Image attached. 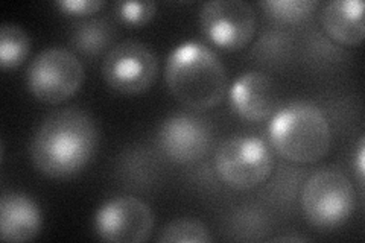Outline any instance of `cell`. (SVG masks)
<instances>
[{"instance_id":"1","label":"cell","mask_w":365,"mask_h":243,"mask_svg":"<svg viewBox=\"0 0 365 243\" xmlns=\"http://www.w3.org/2000/svg\"><path fill=\"white\" fill-rule=\"evenodd\" d=\"M99 131L90 113L67 107L51 113L31 142L32 163L49 178H67L81 172L93 158Z\"/></svg>"},{"instance_id":"2","label":"cell","mask_w":365,"mask_h":243,"mask_svg":"<svg viewBox=\"0 0 365 243\" xmlns=\"http://www.w3.org/2000/svg\"><path fill=\"white\" fill-rule=\"evenodd\" d=\"M165 79L174 98L195 111L218 105L228 86L221 58L200 41H186L169 53Z\"/></svg>"},{"instance_id":"3","label":"cell","mask_w":365,"mask_h":243,"mask_svg":"<svg viewBox=\"0 0 365 243\" xmlns=\"http://www.w3.org/2000/svg\"><path fill=\"white\" fill-rule=\"evenodd\" d=\"M269 143L291 163L311 165L332 146V128L323 110L311 102H292L279 108L269 122Z\"/></svg>"},{"instance_id":"4","label":"cell","mask_w":365,"mask_h":243,"mask_svg":"<svg viewBox=\"0 0 365 243\" xmlns=\"http://www.w3.org/2000/svg\"><path fill=\"white\" fill-rule=\"evenodd\" d=\"M302 210L312 227L336 228L355 210V189L336 169H319L306 180L300 193Z\"/></svg>"},{"instance_id":"5","label":"cell","mask_w":365,"mask_h":243,"mask_svg":"<svg viewBox=\"0 0 365 243\" xmlns=\"http://www.w3.org/2000/svg\"><path fill=\"white\" fill-rule=\"evenodd\" d=\"M274 152L264 138L239 135L225 140L215 155V169L228 187L255 189L274 169Z\"/></svg>"},{"instance_id":"6","label":"cell","mask_w":365,"mask_h":243,"mask_svg":"<svg viewBox=\"0 0 365 243\" xmlns=\"http://www.w3.org/2000/svg\"><path fill=\"white\" fill-rule=\"evenodd\" d=\"M84 67L79 58L64 48L41 51L31 61L26 84L32 96L40 102L56 105L72 98L81 88Z\"/></svg>"},{"instance_id":"7","label":"cell","mask_w":365,"mask_h":243,"mask_svg":"<svg viewBox=\"0 0 365 243\" xmlns=\"http://www.w3.org/2000/svg\"><path fill=\"white\" fill-rule=\"evenodd\" d=\"M158 73L154 51L139 41H122L107 52L102 63L106 83L122 95H139L150 88Z\"/></svg>"},{"instance_id":"8","label":"cell","mask_w":365,"mask_h":243,"mask_svg":"<svg viewBox=\"0 0 365 243\" xmlns=\"http://www.w3.org/2000/svg\"><path fill=\"white\" fill-rule=\"evenodd\" d=\"M256 13L242 0H212L200 11V26L216 48L239 51L250 43L256 32Z\"/></svg>"},{"instance_id":"9","label":"cell","mask_w":365,"mask_h":243,"mask_svg":"<svg viewBox=\"0 0 365 243\" xmlns=\"http://www.w3.org/2000/svg\"><path fill=\"white\" fill-rule=\"evenodd\" d=\"M154 229L151 207L134 196H118L99 207L95 216L96 234L106 242L140 243Z\"/></svg>"},{"instance_id":"10","label":"cell","mask_w":365,"mask_h":243,"mask_svg":"<svg viewBox=\"0 0 365 243\" xmlns=\"http://www.w3.org/2000/svg\"><path fill=\"white\" fill-rule=\"evenodd\" d=\"M157 142L162 152L178 165L200 161L213 143L207 120L192 113H177L160 125Z\"/></svg>"},{"instance_id":"11","label":"cell","mask_w":365,"mask_h":243,"mask_svg":"<svg viewBox=\"0 0 365 243\" xmlns=\"http://www.w3.org/2000/svg\"><path fill=\"white\" fill-rule=\"evenodd\" d=\"M233 110L248 122H264L279 110V90L262 72L250 71L239 76L230 88Z\"/></svg>"},{"instance_id":"12","label":"cell","mask_w":365,"mask_h":243,"mask_svg":"<svg viewBox=\"0 0 365 243\" xmlns=\"http://www.w3.org/2000/svg\"><path fill=\"white\" fill-rule=\"evenodd\" d=\"M43 227L38 204L20 192H4L0 200V236L5 242L21 243L36 239Z\"/></svg>"},{"instance_id":"13","label":"cell","mask_w":365,"mask_h":243,"mask_svg":"<svg viewBox=\"0 0 365 243\" xmlns=\"http://www.w3.org/2000/svg\"><path fill=\"white\" fill-rule=\"evenodd\" d=\"M322 26L342 46H358L364 40V4L361 0H334L323 6Z\"/></svg>"},{"instance_id":"14","label":"cell","mask_w":365,"mask_h":243,"mask_svg":"<svg viewBox=\"0 0 365 243\" xmlns=\"http://www.w3.org/2000/svg\"><path fill=\"white\" fill-rule=\"evenodd\" d=\"M116 37V28L108 19L95 17L84 20L73 28L71 44L84 56H96L106 52Z\"/></svg>"},{"instance_id":"15","label":"cell","mask_w":365,"mask_h":243,"mask_svg":"<svg viewBox=\"0 0 365 243\" xmlns=\"http://www.w3.org/2000/svg\"><path fill=\"white\" fill-rule=\"evenodd\" d=\"M31 40L25 29L14 23H4L0 29V64L4 68H16L26 60Z\"/></svg>"},{"instance_id":"16","label":"cell","mask_w":365,"mask_h":243,"mask_svg":"<svg viewBox=\"0 0 365 243\" xmlns=\"http://www.w3.org/2000/svg\"><path fill=\"white\" fill-rule=\"evenodd\" d=\"M157 240L162 243H207L212 242L213 237L209 228L198 221H192V219H175V221L169 222L162 229Z\"/></svg>"},{"instance_id":"17","label":"cell","mask_w":365,"mask_h":243,"mask_svg":"<svg viewBox=\"0 0 365 243\" xmlns=\"http://www.w3.org/2000/svg\"><path fill=\"white\" fill-rule=\"evenodd\" d=\"M260 6L272 20L280 23H299L312 16L317 2L314 0H264L260 2Z\"/></svg>"},{"instance_id":"18","label":"cell","mask_w":365,"mask_h":243,"mask_svg":"<svg viewBox=\"0 0 365 243\" xmlns=\"http://www.w3.org/2000/svg\"><path fill=\"white\" fill-rule=\"evenodd\" d=\"M157 6L154 2H119L116 14L120 21L128 26H143L155 16Z\"/></svg>"},{"instance_id":"19","label":"cell","mask_w":365,"mask_h":243,"mask_svg":"<svg viewBox=\"0 0 365 243\" xmlns=\"http://www.w3.org/2000/svg\"><path fill=\"white\" fill-rule=\"evenodd\" d=\"M55 5L68 16L86 17L96 14L106 6V2L104 0H60Z\"/></svg>"},{"instance_id":"20","label":"cell","mask_w":365,"mask_h":243,"mask_svg":"<svg viewBox=\"0 0 365 243\" xmlns=\"http://www.w3.org/2000/svg\"><path fill=\"white\" fill-rule=\"evenodd\" d=\"M358 177H359V182L361 186L364 184V175H365V170H364V160H365V146H364V138H361L359 142V152H358Z\"/></svg>"},{"instance_id":"21","label":"cell","mask_w":365,"mask_h":243,"mask_svg":"<svg viewBox=\"0 0 365 243\" xmlns=\"http://www.w3.org/2000/svg\"><path fill=\"white\" fill-rule=\"evenodd\" d=\"M276 242H304L307 240L306 237H300V236H280L274 239Z\"/></svg>"}]
</instances>
